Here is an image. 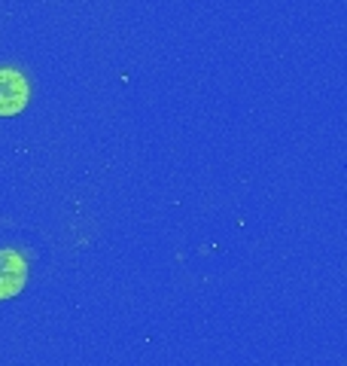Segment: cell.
I'll list each match as a JSON object with an SVG mask.
<instances>
[{"label": "cell", "mask_w": 347, "mask_h": 366, "mask_svg": "<svg viewBox=\"0 0 347 366\" xmlns=\"http://www.w3.org/2000/svg\"><path fill=\"white\" fill-rule=\"evenodd\" d=\"M31 86L21 71L13 67H0V117H16L28 107Z\"/></svg>", "instance_id": "cell-1"}, {"label": "cell", "mask_w": 347, "mask_h": 366, "mask_svg": "<svg viewBox=\"0 0 347 366\" xmlns=\"http://www.w3.org/2000/svg\"><path fill=\"white\" fill-rule=\"evenodd\" d=\"M28 284V262L19 250H0V302L13 300Z\"/></svg>", "instance_id": "cell-2"}]
</instances>
